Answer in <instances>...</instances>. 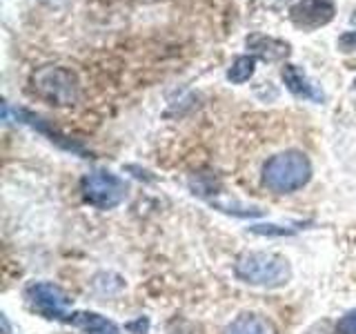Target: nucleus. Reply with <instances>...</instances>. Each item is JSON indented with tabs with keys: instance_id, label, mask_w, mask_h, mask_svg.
Returning a JSON list of instances; mask_svg holds the SVG:
<instances>
[{
	"instance_id": "1",
	"label": "nucleus",
	"mask_w": 356,
	"mask_h": 334,
	"mask_svg": "<svg viewBox=\"0 0 356 334\" xmlns=\"http://www.w3.org/2000/svg\"><path fill=\"white\" fill-rule=\"evenodd\" d=\"M234 274L241 281L259 287H283L292 278L289 261L274 252H245L234 263Z\"/></svg>"
},
{
	"instance_id": "2",
	"label": "nucleus",
	"mask_w": 356,
	"mask_h": 334,
	"mask_svg": "<svg viewBox=\"0 0 356 334\" xmlns=\"http://www.w3.org/2000/svg\"><path fill=\"white\" fill-rule=\"evenodd\" d=\"M312 178V163L298 150L274 154L263 165V183L276 194H292Z\"/></svg>"
},
{
	"instance_id": "3",
	"label": "nucleus",
	"mask_w": 356,
	"mask_h": 334,
	"mask_svg": "<svg viewBox=\"0 0 356 334\" xmlns=\"http://www.w3.org/2000/svg\"><path fill=\"white\" fill-rule=\"evenodd\" d=\"M31 92L58 107H72L81 98V83L72 70L60 65H42L29 76Z\"/></svg>"
},
{
	"instance_id": "4",
	"label": "nucleus",
	"mask_w": 356,
	"mask_h": 334,
	"mask_svg": "<svg viewBox=\"0 0 356 334\" xmlns=\"http://www.w3.org/2000/svg\"><path fill=\"white\" fill-rule=\"evenodd\" d=\"M81 192L89 205H94L98 209H114L125 200L127 185L116 174L96 170L83 176Z\"/></svg>"
},
{
	"instance_id": "5",
	"label": "nucleus",
	"mask_w": 356,
	"mask_h": 334,
	"mask_svg": "<svg viewBox=\"0 0 356 334\" xmlns=\"http://www.w3.org/2000/svg\"><path fill=\"white\" fill-rule=\"evenodd\" d=\"M27 303L33 312H38L44 319H58L67 321L70 315V305L72 299L65 292L60 285H54L47 281L40 283H31L27 287Z\"/></svg>"
},
{
	"instance_id": "6",
	"label": "nucleus",
	"mask_w": 356,
	"mask_h": 334,
	"mask_svg": "<svg viewBox=\"0 0 356 334\" xmlns=\"http://www.w3.org/2000/svg\"><path fill=\"white\" fill-rule=\"evenodd\" d=\"M334 14H337L334 0H298L289 9V20L298 29L314 31L318 27L330 25L334 20Z\"/></svg>"
},
{
	"instance_id": "7",
	"label": "nucleus",
	"mask_w": 356,
	"mask_h": 334,
	"mask_svg": "<svg viewBox=\"0 0 356 334\" xmlns=\"http://www.w3.org/2000/svg\"><path fill=\"white\" fill-rule=\"evenodd\" d=\"M281 76H283L285 87L294 96L312 100V103H323V100H325V94H323V89L314 81H312V78L303 70H300L298 65H285Z\"/></svg>"
},
{
	"instance_id": "8",
	"label": "nucleus",
	"mask_w": 356,
	"mask_h": 334,
	"mask_svg": "<svg viewBox=\"0 0 356 334\" xmlns=\"http://www.w3.org/2000/svg\"><path fill=\"white\" fill-rule=\"evenodd\" d=\"M245 42H248V47L252 49V56L263 61H281L289 54V45L285 40L263 36V33H254V36H250Z\"/></svg>"
},
{
	"instance_id": "9",
	"label": "nucleus",
	"mask_w": 356,
	"mask_h": 334,
	"mask_svg": "<svg viewBox=\"0 0 356 334\" xmlns=\"http://www.w3.org/2000/svg\"><path fill=\"white\" fill-rule=\"evenodd\" d=\"M67 321L89 334H118L116 323L109 321L107 317L96 315V312H74Z\"/></svg>"
},
{
	"instance_id": "10",
	"label": "nucleus",
	"mask_w": 356,
	"mask_h": 334,
	"mask_svg": "<svg viewBox=\"0 0 356 334\" xmlns=\"http://www.w3.org/2000/svg\"><path fill=\"white\" fill-rule=\"evenodd\" d=\"M222 334H276V330L267 319L245 312V315L234 319Z\"/></svg>"
},
{
	"instance_id": "11",
	"label": "nucleus",
	"mask_w": 356,
	"mask_h": 334,
	"mask_svg": "<svg viewBox=\"0 0 356 334\" xmlns=\"http://www.w3.org/2000/svg\"><path fill=\"white\" fill-rule=\"evenodd\" d=\"M256 72V56H238L236 61L232 63V67L227 70V81L234 85H243L248 83L250 78Z\"/></svg>"
},
{
	"instance_id": "12",
	"label": "nucleus",
	"mask_w": 356,
	"mask_h": 334,
	"mask_svg": "<svg viewBox=\"0 0 356 334\" xmlns=\"http://www.w3.org/2000/svg\"><path fill=\"white\" fill-rule=\"evenodd\" d=\"M339 49L341 51H356V31H348L339 38Z\"/></svg>"
},
{
	"instance_id": "13",
	"label": "nucleus",
	"mask_w": 356,
	"mask_h": 334,
	"mask_svg": "<svg viewBox=\"0 0 356 334\" xmlns=\"http://www.w3.org/2000/svg\"><path fill=\"white\" fill-rule=\"evenodd\" d=\"M339 332L341 334H356V312H352V315L343 317L341 323H339Z\"/></svg>"
},
{
	"instance_id": "14",
	"label": "nucleus",
	"mask_w": 356,
	"mask_h": 334,
	"mask_svg": "<svg viewBox=\"0 0 356 334\" xmlns=\"http://www.w3.org/2000/svg\"><path fill=\"white\" fill-rule=\"evenodd\" d=\"M354 89H356V78H354Z\"/></svg>"
}]
</instances>
